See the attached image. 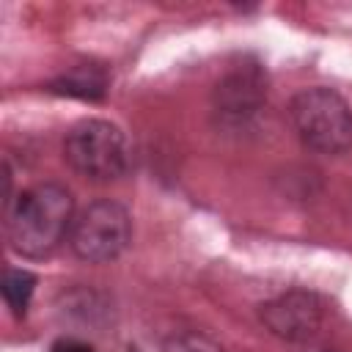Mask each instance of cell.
I'll return each mask as SVG.
<instances>
[{
  "label": "cell",
  "mask_w": 352,
  "mask_h": 352,
  "mask_svg": "<svg viewBox=\"0 0 352 352\" xmlns=\"http://www.w3.org/2000/svg\"><path fill=\"white\" fill-rule=\"evenodd\" d=\"M72 192L60 184H36L14 201L8 214V239L16 253L41 258L52 253L66 234H72Z\"/></svg>",
  "instance_id": "1"
},
{
  "label": "cell",
  "mask_w": 352,
  "mask_h": 352,
  "mask_svg": "<svg viewBox=\"0 0 352 352\" xmlns=\"http://www.w3.org/2000/svg\"><path fill=\"white\" fill-rule=\"evenodd\" d=\"M292 124L300 140L319 154L352 148V107L330 88H305L292 99Z\"/></svg>",
  "instance_id": "2"
},
{
  "label": "cell",
  "mask_w": 352,
  "mask_h": 352,
  "mask_svg": "<svg viewBox=\"0 0 352 352\" xmlns=\"http://www.w3.org/2000/svg\"><path fill=\"white\" fill-rule=\"evenodd\" d=\"M63 154L69 165L94 182L116 179L129 165V143L126 135L102 118H85L74 124L66 135Z\"/></svg>",
  "instance_id": "3"
},
{
  "label": "cell",
  "mask_w": 352,
  "mask_h": 352,
  "mask_svg": "<svg viewBox=\"0 0 352 352\" xmlns=\"http://www.w3.org/2000/svg\"><path fill=\"white\" fill-rule=\"evenodd\" d=\"M129 236H132L129 212L116 201H96L74 217L69 242L82 261L102 264L121 256L124 248L129 245Z\"/></svg>",
  "instance_id": "4"
},
{
  "label": "cell",
  "mask_w": 352,
  "mask_h": 352,
  "mask_svg": "<svg viewBox=\"0 0 352 352\" xmlns=\"http://www.w3.org/2000/svg\"><path fill=\"white\" fill-rule=\"evenodd\" d=\"M324 300L314 292H286L261 305L264 327L283 341H308L324 324Z\"/></svg>",
  "instance_id": "5"
},
{
  "label": "cell",
  "mask_w": 352,
  "mask_h": 352,
  "mask_svg": "<svg viewBox=\"0 0 352 352\" xmlns=\"http://www.w3.org/2000/svg\"><path fill=\"white\" fill-rule=\"evenodd\" d=\"M267 94V80L261 74V69L253 66H236L234 72H228L217 88H214V107L226 121H245L250 118Z\"/></svg>",
  "instance_id": "6"
},
{
  "label": "cell",
  "mask_w": 352,
  "mask_h": 352,
  "mask_svg": "<svg viewBox=\"0 0 352 352\" xmlns=\"http://www.w3.org/2000/svg\"><path fill=\"white\" fill-rule=\"evenodd\" d=\"M104 74L94 66H77L69 74L58 77L52 82L55 94H66V96H77V99H102L104 96Z\"/></svg>",
  "instance_id": "7"
},
{
  "label": "cell",
  "mask_w": 352,
  "mask_h": 352,
  "mask_svg": "<svg viewBox=\"0 0 352 352\" xmlns=\"http://www.w3.org/2000/svg\"><path fill=\"white\" fill-rule=\"evenodd\" d=\"M36 289V275L28 270H8L3 278V300L14 311V316H22Z\"/></svg>",
  "instance_id": "8"
},
{
  "label": "cell",
  "mask_w": 352,
  "mask_h": 352,
  "mask_svg": "<svg viewBox=\"0 0 352 352\" xmlns=\"http://www.w3.org/2000/svg\"><path fill=\"white\" fill-rule=\"evenodd\" d=\"M162 352H223V346L204 333L187 330V333H173L162 344Z\"/></svg>",
  "instance_id": "9"
},
{
  "label": "cell",
  "mask_w": 352,
  "mask_h": 352,
  "mask_svg": "<svg viewBox=\"0 0 352 352\" xmlns=\"http://www.w3.org/2000/svg\"><path fill=\"white\" fill-rule=\"evenodd\" d=\"M50 352H94L88 344H82V341H74V338H60L58 344H52V349Z\"/></svg>",
  "instance_id": "10"
}]
</instances>
